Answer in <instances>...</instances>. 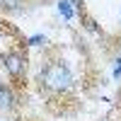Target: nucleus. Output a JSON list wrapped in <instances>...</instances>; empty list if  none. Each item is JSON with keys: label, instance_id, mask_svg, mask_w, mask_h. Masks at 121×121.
I'll use <instances>...</instances> for the list:
<instances>
[{"label": "nucleus", "instance_id": "6", "mask_svg": "<svg viewBox=\"0 0 121 121\" xmlns=\"http://www.w3.org/2000/svg\"><path fill=\"white\" fill-rule=\"evenodd\" d=\"M114 78H116V80L121 78V58L116 60V65H114Z\"/></svg>", "mask_w": 121, "mask_h": 121}, {"label": "nucleus", "instance_id": "7", "mask_svg": "<svg viewBox=\"0 0 121 121\" xmlns=\"http://www.w3.org/2000/svg\"><path fill=\"white\" fill-rule=\"evenodd\" d=\"M41 41H44V36H34V39H29V44H34V46L41 44Z\"/></svg>", "mask_w": 121, "mask_h": 121}, {"label": "nucleus", "instance_id": "4", "mask_svg": "<svg viewBox=\"0 0 121 121\" xmlns=\"http://www.w3.org/2000/svg\"><path fill=\"white\" fill-rule=\"evenodd\" d=\"M58 10H60V15H63V17H73V10H70V3H68V0H63V3H60L58 5Z\"/></svg>", "mask_w": 121, "mask_h": 121}, {"label": "nucleus", "instance_id": "5", "mask_svg": "<svg viewBox=\"0 0 121 121\" xmlns=\"http://www.w3.org/2000/svg\"><path fill=\"white\" fill-rule=\"evenodd\" d=\"M19 3H22V0H3L5 7H19Z\"/></svg>", "mask_w": 121, "mask_h": 121}, {"label": "nucleus", "instance_id": "2", "mask_svg": "<svg viewBox=\"0 0 121 121\" xmlns=\"http://www.w3.org/2000/svg\"><path fill=\"white\" fill-rule=\"evenodd\" d=\"M5 68H7L10 73H12V75H19V73L24 70V60L19 58L17 53H10V56L5 58Z\"/></svg>", "mask_w": 121, "mask_h": 121}, {"label": "nucleus", "instance_id": "3", "mask_svg": "<svg viewBox=\"0 0 121 121\" xmlns=\"http://www.w3.org/2000/svg\"><path fill=\"white\" fill-rule=\"evenodd\" d=\"M12 102H15L12 92H10L7 87H0V107H3V109H7V107H12Z\"/></svg>", "mask_w": 121, "mask_h": 121}, {"label": "nucleus", "instance_id": "1", "mask_svg": "<svg viewBox=\"0 0 121 121\" xmlns=\"http://www.w3.org/2000/svg\"><path fill=\"white\" fill-rule=\"evenodd\" d=\"M41 80H44V85H48L51 90H68L70 87V73H68V68L63 65H48L44 73H41Z\"/></svg>", "mask_w": 121, "mask_h": 121}]
</instances>
